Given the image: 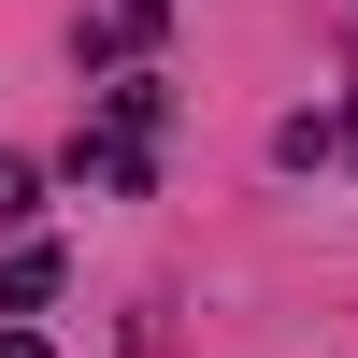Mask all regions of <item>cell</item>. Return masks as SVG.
I'll return each instance as SVG.
<instances>
[{
	"label": "cell",
	"mask_w": 358,
	"mask_h": 358,
	"mask_svg": "<svg viewBox=\"0 0 358 358\" xmlns=\"http://www.w3.org/2000/svg\"><path fill=\"white\" fill-rule=\"evenodd\" d=\"M273 158H287V172H315V158H344V115H287V129H273Z\"/></svg>",
	"instance_id": "cell-4"
},
{
	"label": "cell",
	"mask_w": 358,
	"mask_h": 358,
	"mask_svg": "<svg viewBox=\"0 0 358 358\" xmlns=\"http://www.w3.org/2000/svg\"><path fill=\"white\" fill-rule=\"evenodd\" d=\"M57 287H72V273H57V244H15V273H0V315H43Z\"/></svg>",
	"instance_id": "cell-3"
},
{
	"label": "cell",
	"mask_w": 358,
	"mask_h": 358,
	"mask_svg": "<svg viewBox=\"0 0 358 358\" xmlns=\"http://www.w3.org/2000/svg\"><path fill=\"white\" fill-rule=\"evenodd\" d=\"M158 15H172V0H101V15H86V57H143Z\"/></svg>",
	"instance_id": "cell-1"
},
{
	"label": "cell",
	"mask_w": 358,
	"mask_h": 358,
	"mask_svg": "<svg viewBox=\"0 0 358 358\" xmlns=\"http://www.w3.org/2000/svg\"><path fill=\"white\" fill-rule=\"evenodd\" d=\"M29 201H43V172H29V158H15V143H0V229H15V215H29Z\"/></svg>",
	"instance_id": "cell-5"
},
{
	"label": "cell",
	"mask_w": 358,
	"mask_h": 358,
	"mask_svg": "<svg viewBox=\"0 0 358 358\" xmlns=\"http://www.w3.org/2000/svg\"><path fill=\"white\" fill-rule=\"evenodd\" d=\"M158 115H172V86H158V72H115V143H129V158L158 143Z\"/></svg>",
	"instance_id": "cell-2"
},
{
	"label": "cell",
	"mask_w": 358,
	"mask_h": 358,
	"mask_svg": "<svg viewBox=\"0 0 358 358\" xmlns=\"http://www.w3.org/2000/svg\"><path fill=\"white\" fill-rule=\"evenodd\" d=\"M0 358H43V330H0Z\"/></svg>",
	"instance_id": "cell-6"
}]
</instances>
